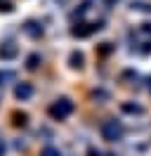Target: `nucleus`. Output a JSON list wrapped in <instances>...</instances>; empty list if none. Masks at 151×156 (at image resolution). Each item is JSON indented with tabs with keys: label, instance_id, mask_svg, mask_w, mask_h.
I'll use <instances>...</instances> for the list:
<instances>
[{
	"label": "nucleus",
	"instance_id": "f03ea898",
	"mask_svg": "<svg viewBox=\"0 0 151 156\" xmlns=\"http://www.w3.org/2000/svg\"><path fill=\"white\" fill-rule=\"evenodd\" d=\"M102 135H104V140H109V142H116L118 137L123 135V128L116 123V121H106L102 126Z\"/></svg>",
	"mask_w": 151,
	"mask_h": 156
},
{
	"label": "nucleus",
	"instance_id": "6e6552de",
	"mask_svg": "<svg viewBox=\"0 0 151 156\" xmlns=\"http://www.w3.org/2000/svg\"><path fill=\"white\" fill-rule=\"evenodd\" d=\"M38 62H40V57H38V55H31V57H28V69H36Z\"/></svg>",
	"mask_w": 151,
	"mask_h": 156
},
{
	"label": "nucleus",
	"instance_id": "7ed1b4c3",
	"mask_svg": "<svg viewBox=\"0 0 151 156\" xmlns=\"http://www.w3.org/2000/svg\"><path fill=\"white\" fill-rule=\"evenodd\" d=\"M33 95V88L28 85V83H21V85H17V97L19 99H28Z\"/></svg>",
	"mask_w": 151,
	"mask_h": 156
},
{
	"label": "nucleus",
	"instance_id": "0eeeda50",
	"mask_svg": "<svg viewBox=\"0 0 151 156\" xmlns=\"http://www.w3.org/2000/svg\"><path fill=\"white\" fill-rule=\"evenodd\" d=\"M132 10H142V12H149L151 5H146V2H132Z\"/></svg>",
	"mask_w": 151,
	"mask_h": 156
},
{
	"label": "nucleus",
	"instance_id": "9d476101",
	"mask_svg": "<svg viewBox=\"0 0 151 156\" xmlns=\"http://www.w3.org/2000/svg\"><path fill=\"white\" fill-rule=\"evenodd\" d=\"M43 156H59V151H57V149H52V147H47L45 151H43Z\"/></svg>",
	"mask_w": 151,
	"mask_h": 156
},
{
	"label": "nucleus",
	"instance_id": "39448f33",
	"mask_svg": "<svg viewBox=\"0 0 151 156\" xmlns=\"http://www.w3.org/2000/svg\"><path fill=\"white\" fill-rule=\"evenodd\" d=\"M14 55H17V48H2L0 50V57L2 59H12Z\"/></svg>",
	"mask_w": 151,
	"mask_h": 156
},
{
	"label": "nucleus",
	"instance_id": "f257e3e1",
	"mask_svg": "<svg viewBox=\"0 0 151 156\" xmlns=\"http://www.w3.org/2000/svg\"><path fill=\"white\" fill-rule=\"evenodd\" d=\"M71 111H73V102H71V99H66V97L59 99L57 104H52V107H50V114H52L54 118H66Z\"/></svg>",
	"mask_w": 151,
	"mask_h": 156
},
{
	"label": "nucleus",
	"instance_id": "423d86ee",
	"mask_svg": "<svg viewBox=\"0 0 151 156\" xmlns=\"http://www.w3.org/2000/svg\"><path fill=\"white\" fill-rule=\"evenodd\" d=\"M71 66H83V55H80V52H73V55H71Z\"/></svg>",
	"mask_w": 151,
	"mask_h": 156
},
{
	"label": "nucleus",
	"instance_id": "20e7f679",
	"mask_svg": "<svg viewBox=\"0 0 151 156\" xmlns=\"http://www.w3.org/2000/svg\"><path fill=\"white\" fill-rule=\"evenodd\" d=\"M123 111H125V114H144V109L142 107H137V104H123Z\"/></svg>",
	"mask_w": 151,
	"mask_h": 156
},
{
	"label": "nucleus",
	"instance_id": "1a4fd4ad",
	"mask_svg": "<svg viewBox=\"0 0 151 156\" xmlns=\"http://www.w3.org/2000/svg\"><path fill=\"white\" fill-rule=\"evenodd\" d=\"M14 78V73L12 71H5V73H0V85H2V80H12Z\"/></svg>",
	"mask_w": 151,
	"mask_h": 156
}]
</instances>
